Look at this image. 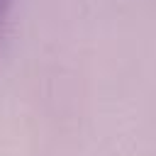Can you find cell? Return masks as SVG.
Here are the masks:
<instances>
[{
	"label": "cell",
	"instance_id": "obj_1",
	"mask_svg": "<svg viewBox=\"0 0 156 156\" xmlns=\"http://www.w3.org/2000/svg\"><path fill=\"white\" fill-rule=\"evenodd\" d=\"M12 7H15V0H0V44H2V39H5V32H7V24H10Z\"/></svg>",
	"mask_w": 156,
	"mask_h": 156
}]
</instances>
